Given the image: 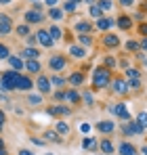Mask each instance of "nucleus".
Instances as JSON below:
<instances>
[{"mask_svg": "<svg viewBox=\"0 0 147 155\" xmlns=\"http://www.w3.org/2000/svg\"><path fill=\"white\" fill-rule=\"evenodd\" d=\"M111 69H107V67H97L95 71H93V90H103V88H107L109 84H111Z\"/></svg>", "mask_w": 147, "mask_h": 155, "instance_id": "1", "label": "nucleus"}, {"mask_svg": "<svg viewBox=\"0 0 147 155\" xmlns=\"http://www.w3.org/2000/svg\"><path fill=\"white\" fill-rule=\"evenodd\" d=\"M21 76V71L15 69H6L0 74V92H13L17 90V80Z\"/></svg>", "mask_w": 147, "mask_h": 155, "instance_id": "2", "label": "nucleus"}, {"mask_svg": "<svg viewBox=\"0 0 147 155\" xmlns=\"http://www.w3.org/2000/svg\"><path fill=\"white\" fill-rule=\"evenodd\" d=\"M36 90L40 92V94H50L55 88H53V84H50V78L44 76V74H40V76L36 78Z\"/></svg>", "mask_w": 147, "mask_h": 155, "instance_id": "3", "label": "nucleus"}, {"mask_svg": "<svg viewBox=\"0 0 147 155\" xmlns=\"http://www.w3.org/2000/svg\"><path fill=\"white\" fill-rule=\"evenodd\" d=\"M49 67H50V71H63L67 67V59L63 54H53L49 59Z\"/></svg>", "mask_w": 147, "mask_h": 155, "instance_id": "4", "label": "nucleus"}, {"mask_svg": "<svg viewBox=\"0 0 147 155\" xmlns=\"http://www.w3.org/2000/svg\"><path fill=\"white\" fill-rule=\"evenodd\" d=\"M46 113L49 115H53V117H67L70 113H72V107L70 105H53V107H49L46 109Z\"/></svg>", "mask_w": 147, "mask_h": 155, "instance_id": "5", "label": "nucleus"}, {"mask_svg": "<svg viewBox=\"0 0 147 155\" xmlns=\"http://www.w3.org/2000/svg\"><path fill=\"white\" fill-rule=\"evenodd\" d=\"M36 38H38V44L42 48H53L55 46V40H53V36L49 34V29H38L36 31Z\"/></svg>", "mask_w": 147, "mask_h": 155, "instance_id": "6", "label": "nucleus"}, {"mask_svg": "<svg viewBox=\"0 0 147 155\" xmlns=\"http://www.w3.org/2000/svg\"><path fill=\"white\" fill-rule=\"evenodd\" d=\"M42 19H44V13H38V11H34V8L23 13V21L27 25H38Z\"/></svg>", "mask_w": 147, "mask_h": 155, "instance_id": "7", "label": "nucleus"}, {"mask_svg": "<svg viewBox=\"0 0 147 155\" xmlns=\"http://www.w3.org/2000/svg\"><path fill=\"white\" fill-rule=\"evenodd\" d=\"M109 109H111V111H114V113H116V115H118L122 122H130V120H132L130 111L126 109V103H116L114 107H109Z\"/></svg>", "mask_w": 147, "mask_h": 155, "instance_id": "8", "label": "nucleus"}, {"mask_svg": "<svg viewBox=\"0 0 147 155\" xmlns=\"http://www.w3.org/2000/svg\"><path fill=\"white\" fill-rule=\"evenodd\" d=\"M11 31H13V19L0 13V36H9Z\"/></svg>", "mask_w": 147, "mask_h": 155, "instance_id": "9", "label": "nucleus"}, {"mask_svg": "<svg viewBox=\"0 0 147 155\" xmlns=\"http://www.w3.org/2000/svg\"><path fill=\"white\" fill-rule=\"evenodd\" d=\"M32 88H34L32 78L25 76V74H21V76H19V80H17V90H19V92H29Z\"/></svg>", "mask_w": 147, "mask_h": 155, "instance_id": "10", "label": "nucleus"}, {"mask_svg": "<svg viewBox=\"0 0 147 155\" xmlns=\"http://www.w3.org/2000/svg\"><path fill=\"white\" fill-rule=\"evenodd\" d=\"M109 86H111V90H114L116 94H126V92H128V82H124L120 78H114Z\"/></svg>", "mask_w": 147, "mask_h": 155, "instance_id": "11", "label": "nucleus"}, {"mask_svg": "<svg viewBox=\"0 0 147 155\" xmlns=\"http://www.w3.org/2000/svg\"><path fill=\"white\" fill-rule=\"evenodd\" d=\"M118 153H120V155H137V153H139V149H137L132 143L122 140V143L118 145Z\"/></svg>", "mask_w": 147, "mask_h": 155, "instance_id": "12", "label": "nucleus"}, {"mask_svg": "<svg viewBox=\"0 0 147 155\" xmlns=\"http://www.w3.org/2000/svg\"><path fill=\"white\" fill-rule=\"evenodd\" d=\"M65 101H67L70 105H80L82 94H80L76 88H67V90H65Z\"/></svg>", "mask_w": 147, "mask_h": 155, "instance_id": "13", "label": "nucleus"}, {"mask_svg": "<svg viewBox=\"0 0 147 155\" xmlns=\"http://www.w3.org/2000/svg\"><path fill=\"white\" fill-rule=\"evenodd\" d=\"M9 65H11V69H15V71H23L25 69V61L21 57H17V54H11V57H9Z\"/></svg>", "mask_w": 147, "mask_h": 155, "instance_id": "14", "label": "nucleus"}, {"mask_svg": "<svg viewBox=\"0 0 147 155\" xmlns=\"http://www.w3.org/2000/svg\"><path fill=\"white\" fill-rule=\"evenodd\" d=\"M67 84L74 86V88L82 86V84H84V74H82V71H74V74H70V76H67Z\"/></svg>", "mask_w": 147, "mask_h": 155, "instance_id": "15", "label": "nucleus"}, {"mask_svg": "<svg viewBox=\"0 0 147 155\" xmlns=\"http://www.w3.org/2000/svg\"><path fill=\"white\" fill-rule=\"evenodd\" d=\"M103 46H107V48H118V46H120V38H118L116 34H105V36H103Z\"/></svg>", "mask_w": 147, "mask_h": 155, "instance_id": "16", "label": "nucleus"}, {"mask_svg": "<svg viewBox=\"0 0 147 155\" xmlns=\"http://www.w3.org/2000/svg\"><path fill=\"white\" fill-rule=\"evenodd\" d=\"M25 71L40 76V71H42V65H40V61H38V59H29V61H25Z\"/></svg>", "mask_w": 147, "mask_h": 155, "instance_id": "17", "label": "nucleus"}, {"mask_svg": "<svg viewBox=\"0 0 147 155\" xmlns=\"http://www.w3.org/2000/svg\"><path fill=\"white\" fill-rule=\"evenodd\" d=\"M67 52L72 54L74 59H84V57H86V48L80 46V44H70V46H67Z\"/></svg>", "mask_w": 147, "mask_h": 155, "instance_id": "18", "label": "nucleus"}, {"mask_svg": "<svg viewBox=\"0 0 147 155\" xmlns=\"http://www.w3.org/2000/svg\"><path fill=\"white\" fill-rule=\"evenodd\" d=\"M19 57L25 59V61H29V59H40V51H38V48H34V46H25Z\"/></svg>", "mask_w": 147, "mask_h": 155, "instance_id": "19", "label": "nucleus"}, {"mask_svg": "<svg viewBox=\"0 0 147 155\" xmlns=\"http://www.w3.org/2000/svg\"><path fill=\"white\" fill-rule=\"evenodd\" d=\"M82 149H86V151H97L99 140L93 138V136H84V138H82Z\"/></svg>", "mask_w": 147, "mask_h": 155, "instance_id": "20", "label": "nucleus"}, {"mask_svg": "<svg viewBox=\"0 0 147 155\" xmlns=\"http://www.w3.org/2000/svg\"><path fill=\"white\" fill-rule=\"evenodd\" d=\"M97 130H99V132H103V134H111V132L116 130V124L109 122V120H103V122H99V124H97Z\"/></svg>", "mask_w": 147, "mask_h": 155, "instance_id": "21", "label": "nucleus"}, {"mask_svg": "<svg viewBox=\"0 0 147 155\" xmlns=\"http://www.w3.org/2000/svg\"><path fill=\"white\" fill-rule=\"evenodd\" d=\"M46 17L53 19V21H61V19L65 17V13H63L61 6H55V8H49V11H46Z\"/></svg>", "mask_w": 147, "mask_h": 155, "instance_id": "22", "label": "nucleus"}, {"mask_svg": "<svg viewBox=\"0 0 147 155\" xmlns=\"http://www.w3.org/2000/svg\"><path fill=\"white\" fill-rule=\"evenodd\" d=\"M44 140H46V143H55V145L63 143V138H61V134H59L57 130H46V132H44Z\"/></svg>", "mask_w": 147, "mask_h": 155, "instance_id": "23", "label": "nucleus"}, {"mask_svg": "<svg viewBox=\"0 0 147 155\" xmlns=\"http://www.w3.org/2000/svg\"><path fill=\"white\" fill-rule=\"evenodd\" d=\"M114 25H116V21H114V19H109V17H101V19L97 21V27L101 29V31H109Z\"/></svg>", "mask_w": 147, "mask_h": 155, "instance_id": "24", "label": "nucleus"}, {"mask_svg": "<svg viewBox=\"0 0 147 155\" xmlns=\"http://www.w3.org/2000/svg\"><path fill=\"white\" fill-rule=\"evenodd\" d=\"M99 149L103 151V155H111L116 151V147H114V143H111L109 138H103V140L99 143Z\"/></svg>", "mask_w": 147, "mask_h": 155, "instance_id": "25", "label": "nucleus"}, {"mask_svg": "<svg viewBox=\"0 0 147 155\" xmlns=\"http://www.w3.org/2000/svg\"><path fill=\"white\" fill-rule=\"evenodd\" d=\"M116 25L120 27V29H130V27H132V19H130L128 15H120V17L116 19Z\"/></svg>", "mask_w": 147, "mask_h": 155, "instance_id": "26", "label": "nucleus"}, {"mask_svg": "<svg viewBox=\"0 0 147 155\" xmlns=\"http://www.w3.org/2000/svg\"><path fill=\"white\" fill-rule=\"evenodd\" d=\"M55 130L61 134V136H67L70 132H72V128H70V124L67 122H63V120H59V122H55Z\"/></svg>", "mask_w": 147, "mask_h": 155, "instance_id": "27", "label": "nucleus"}, {"mask_svg": "<svg viewBox=\"0 0 147 155\" xmlns=\"http://www.w3.org/2000/svg\"><path fill=\"white\" fill-rule=\"evenodd\" d=\"M50 84H53V88H63V86L67 84V78L53 74V76H50Z\"/></svg>", "mask_w": 147, "mask_h": 155, "instance_id": "28", "label": "nucleus"}, {"mask_svg": "<svg viewBox=\"0 0 147 155\" xmlns=\"http://www.w3.org/2000/svg\"><path fill=\"white\" fill-rule=\"evenodd\" d=\"M78 44L84 46V48L93 46V36H91V34H78Z\"/></svg>", "mask_w": 147, "mask_h": 155, "instance_id": "29", "label": "nucleus"}, {"mask_svg": "<svg viewBox=\"0 0 147 155\" xmlns=\"http://www.w3.org/2000/svg\"><path fill=\"white\" fill-rule=\"evenodd\" d=\"M74 29H76L78 34H91V29H93V25H91L88 21H78V23L74 25Z\"/></svg>", "mask_w": 147, "mask_h": 155, "instance_id": "30", "label": "nucleus"}, {"mask_svg": "<svg viewBox=\"0 0 147 155\" xmlns=\"http://www.w3.org/2000/svg\"><path fill=\"white\" fill-rule=\"evenodd\" d=\"M27 103L34 105V107H36V105H42L44 103V94H40V92L34 94V92H29V94H27Z\"/></svg>", "mask_w": 147, "mask_h": 155, "instance_id": "31", "label": "nucleus"}, {"mask_svg": "<svg viewBox=\"0 0 147 155\" xmlns=\"http://www.w3.org/2000/svg\"><path fill=\"white\" fill-rule=\"evenodd\" d=\"M49 34L53 36V40H55V42H57V40H61V38L65 36V34H63V29H61L59 25H50L49 27Z\"/></svg>", "mask_w": 147, "mask_h": 155, "instance_id": "32", "label": "nucleus"}, {"mask_svg": "<svg viewBox=\"0 0 147 155\" xmlns=\"http://www.w3.org/2000/svg\"><path fill=\"white\" fill-rule=\"evenodd\" d=\"M15 34H17V36H23V38H27L32 31H29V25H27V23H19V25L15 27Z\"/></svg>", "mask_w": 147, "mask_h": 155, "instance_id": "33", "label": "nucleus"}, {"mask_svg": "<svg viewBox=\"0 0 147 155\" xmlns=\"http://www.w3.org/2000/svg\"><path fill=\"white\" fill-rule=\"evenodd\" d=\"M82 101L86 103V107H93V105H95V97H93V92H91V90H84V92H82Z\"/></svg>", "mask_w": 147, "mask_h": 155, "instance_id": "34", "label": "nucleus"}, {"mask_svg": "<svg viewBox=\"0 0 147 155\" xmlns=\"http://www.w3.org/2000/svg\"><path fill=\"white\" fill-rule=\"evenodd\" d=\"M61 8H63V13L67 15V13H76V8H78V4H76V2H72V0H65Z\"/></svg>", "mask_w": 147, "mask_h": 155, "instance_id": "35", "label": "nucleus"}, {"mask_svg": "<svg viewBox=\"0 0 147 155\" xmlns=\"http://www.w3.org/2000/svg\"><path fill=\"white\" fill-rule=\"evenodd\" d=\"M126 78H128V80H141V74H139L137 67H128V69H126Z\"/></svg>", "mask_w": 147, "mask_h": 155, "instance_id": "36", "label": "nucleus"}, {"mask_svg": "<svg viewBox=\"0 0 147 155\" xmlns=\"http://www.w3.org/2000/svg\"><path fill=\"white\" fill-rule=\"evenodd\" d=\"M126 51L128 52H137V51H141V44H139L137 40H128V42H126Z\"/></svg>", "mask_w": 147, "mask_h": 155, "instance_id": "37", "label": "nucleus"}, {"mask_svg": "<svg viewBox=\"0 0 147 155\" xmlns=\"http://www.w3.org/2000/svg\"><path fill=\"white\" fill-rule=\"evenodd\" d=\"M88 13H91V17H95V19H101V17H103V11H101V8H99L97 4H93V6H91V8H88Z\"/></svg>", "mask_w": 147, "mask_h": 155, "instance_id": "38", "label": "nucleus"}, {"mask_svg": "<svg viewBox=\"0 0 147 155\" xmlns=\"http://www.w3.org/2000/svg\"><path fill=\"white\" fill-rule=\"evenodd\" d=\"M103 67L114 69V67H116V59H114V57H109V54H107V57H103Z\"/></svg>", "mask_w": 147, "mask_h": 155, "instance_id": "39", "label": "nucleus"}, {"mask_svg": "<svg viewBox=\"0 0 147 155\" xmlns=\"http://www.w3.org/2000/svg\"><path fill=\"white\" fill-rule=\"evenodd\" d=\"M97 6L101 11H109V8L114 6V2H111V0H97Z\"/></svg>", "mask_w": 147, "mask_h": 155, "instance_id": "40", "label": "nucleus"}, {"mask_svg": "<svg viewBox=\"0 0 147 155\" xmlns=\"http://www.w3.org/2000/svg\"><path fill=\"white\" fill-rule=\"evenodd\" d=\"M9 57H11V48L0 42V59H6V61H9Z\"/></svg>", "mask_w": 147, "mask_h": 155, "instance_id": "41", "label": "nucleus"}, {"mask_svg": "<svg viewBox=\"0 0 147 155\" xmlns=\"http://www.w3.org/2000/svg\"><path fill=\"white\" fill-rule=\"evenodd\" d=\"M130 128H132V134H143V132H145V128H143L139 122H130Z\"/></svg>", "mask_w": 147, "mask_h": 155, "instance_id": "42", "label": "nucleus"}, {"mask_svg": "<svg viewBox=\"0 0 147 155\" xmlns=\"http://www.w3.org/2000/svg\"><path fill=\"white\" fill-rule=\"evenodd\" d=\"M53 99L55 101H65V90H59V88L53 90Z\"/></svg>", "mask_w": 147, "mask_h": 155, "instance_id": "43", "label": "nucleus"}, {"mask_svg": "<svg viewBox=\"0 0 147 155\" xmlns=\"http://www.w3.org/2000/svg\"><path fill=\"white\" fill-rule=\"evenodd\" d=\"M25 42H27V46H34V48H36V44H38V38H36V34H29V36L25 38Z\"/></svg>", "mask_w": 147, "mask_h": 155, "instance_id": "44", "label": "nucleus"}, {"mask_svg": "<svg viewBox=\"0 0 147 155\" xmlns=\"http://www.w3.org/2000/svg\"><path fill=\"white\" fill-rule=\"evenodd\" d=\"M141 88V80H128V90H139Z\"/></svg>", "mask_w": 147, "mask_h": 155, "instance_id": "45", "label": "nucleus"}, {"mask_svg": "<svg viewBox=\"0 0 147 155\" xmlns=\"http://www.w3.org/2000/svg\"><path fill=\"white\" fill-rule=\"evenodd\" d=\"M29 140H32V145H36V147H44V145H46V140H44V138H38V136H32Z\"/></svg>", "mask_w": 147, "mask_h": 155, "instance_id": "46", "label": "nucleus"}, {"mask_svg": "<svg viewBox=\"0 0 147 155\" xmlns=\"http://www.w3.org/2000/svg\"><path fill=\"white\" fill-rule=\"evenodd\" d=\"M137 122H139V124H141V126H143V128H147V113H145V111H143V113H139V115H137Z\"/></svg>", "mask_w": 147, "mask_h": 155, "instance_id": "47", "label": "nucleus"}, {"mask_svg": "<svg viewBox=\"0 0 147 155\" xmlns=\"http://www.w3.org/2000/svg\"><path fill=\"white\" fill-rule=\"evenodd\" d=\"M80 132L88 136V132H91V124H88V122H82V124H80Z\"/></svg>", "mask_w": 147, "mask_h": 155, "instance_id": "48", "label": "nucleus"}, {"mask_svg": "<svg viewBox=\"0 0 147 155\" xmlns=\"http://www.w3.org/2000/svg\"><path fill=\"white\" fill-rule=\"evenodd\" d=\"M4 122H6V113H4V111L0 109V132L4 130Z\"/></svg>", "mask_w": 147, "mask_h": 155, "instance_id": "49", "label": "nucleus"}, {"mask_svg": "<svg viewBox=\"0 0 147 155\" xmlns=\"http://www.w3.org/2000/svg\"><path fill=\"white\" fill-rule=\"evenodd\" d=\"M139 34L143 38H147V23H139Z\"/></svg>", "mask_w": 147, "mask_h": 155, "instance_id": "50", "label": "nucleus"}, {"mask_svg": "<svg viewBox=\"0 0 147 155\" xmlns=\"http://www.w3.org/2000/svg\"><path fill=\"white\" fill-rule=\"evenodd\" d=\"M44 4H46L49 8H55V6L59 4V0H44Z\"/></svg>", "mask_w": 147, "mask_h": 155, "instance_id": "51", "label": "nucleus"}, {"mask_svg": "<svg viewBox=\"0 0 147 155\" xmlns=\"http://www.w3.org/2000/svg\"><path fill=\"white\" fill-rule=\"evenodd\" d=\"M42 6H44V4H40V2H34V4H32V8L38 11V13H42Z\"/></svg>", "mask_w": 147, "mask_h": 155, "instance_id": "52", "label": "nucleus"}, {"mask_svg": "<svg viewBox=\"0 0 147 155\" xmlns=\"http://www.w3.org/2000/svg\"><path fill=\"white\" fill-rule=\"evenodd\" d=\"M135 0H120V6H132Z\"/></svg>", "mask_w": 147, "mask_h": 155, "instance_id": "53", "label": "nucleus"}, {"mask_svg": "<svg viewBox=\"0 0 147 155\" xmlns=\"http://www.w3.org/2000/svg\"><path fill=\"white\" fill-rule=\"evenodd\" d=\"M139 44H141V51H147V38H143Z\"/></svg>", "mask_w": 147, "mask_h": 155, "instance_id": "54", "label": "nucleus"}, {"mask_svg": "<svg viewBox=\"0 0 147 155\" xmlns=\"http://www.w3.org/2000/svg\"><path fill=\"white\" fill-rule=\"evenodd\" d=\"M17 155H34V153H32V151H27V149H19V153H17Z\"/></svg>", "mask_w": 147, "mask_h": 155, "instance_id": "55", "label": "nucleus"}, {"mask_svg": "<svg viewBox=\"0 0 147 155\" xmlns=\"http://www.w3.org/2000/svg\"><path fill=\"white\" fill-rule=\"evenodd\" d=\"M141 153H143V155H147V145H143V147H141Z\"/></svg>", "mask_w": 147, "mask_h": 155, "instance_id": "56", "label": "nucleus"}, {"mask_svg": "<svg viewBox=\"0 0 147 155\" xmlns=\"http://www.w3.org/2000/svg\"><path fill=\"white\" fill-rule=\"evenodd\" d=\"M84 2H86V4H91V6H93V4H97V0H84Z\"/></svg>", "mask_w": 147, "mask_h": 155, "instance_id": "57", "label": "nucleus"}, {"mask_svg": "<svg viewBox=\"0 0 147 155\" xmlns=\"http://www.w3.org/2000/svg\"><path fill=\"white\" fill-rule=\"evenodd\" d=\"M2 149H6V147H4V140H2V136H0V151H2Z\"/></svg>", "mask_w": 147, "mask_h": 155, "instance_id": "58", "label": "nucleus"}, {"mask_svg": "<svg viewBox=\"0 0 147 155\" xmlns=\"http://www.w3.org/2000/svg\"><path fill=\"white\" fill-rule=\"evenodd\" d=\"M13 0H0V4H11Z\"/></svg>", "mask_w": 147, "mask_h": 155, "instance_id": "59", "label": "nucleus"}, {"mask_svg": "<svg viewBox=\"0 0 147 155\" xmlns=\"http://www.w3.org/2000/svg\"><path fill=\"white\" fill-rule=\"evenodd\" d=\"M72 2H76V4H78V2H84V0H72Z\"/></svg>", "mask_w": 147, "mask_h": 155, "instance_id": "60", "label": "nucleus"}, {"mask_svg": "<svg viewBox=\"0 0 147 155\" xmlns=\"http://www.w3.org/2000/svg\"><path fill=\"white\" fill-rule=\"evenodd\" d=\"M29 2H32V4H34V2H38V0H29Z\"/></svg>", "mask_w": 147, "mask_h": 155, "instance_id": "61", "label": "nucleus"}, {"mask_svg": "<svg viewBox=\"0 0 147 155\" xmlns=\"http://www.w3.org/2000/svg\"><path fill=\"white\" fill-rule=\"evenodd\" d=\"M44 155H55V153H44Z\"/></svg>", "mask_w": 147, "mask_h": 155, "instance_id": "62", "label": "nucleus"}, {"mask_svg": "<svg viewBox=\"0 0 147 155\" xmlns=\"http://www.w3.org/2000/svg\"><path fill=\"white\" fill-rule=\"evenodd\" d=\"M145 67H147V61H145Z\"/></svg>", "mask_w": 147, "mask_h": 155, "instance_id": "63", "label": "nucleus"}, {"mask_svg": "<svg viewBox=\"0 0 147 155\" xmlns=\"http://www.w3.org/2000/svg\"><path fill=\"white\" fill-rule=\"evenodd\" d=\"M145 2H147V0H145Z\"/></svg>", "mask_w": 147, "mask_h": 155, "instance_id": "64", "label": "nucleus"}]
</instances>
